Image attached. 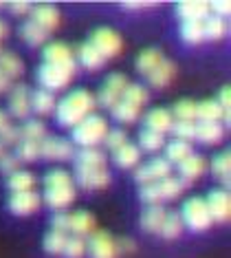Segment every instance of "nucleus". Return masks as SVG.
I'll return each instance as SVG.
<instances>
[{
    "label": "nucleus",
    "mask_w": 231,
    "mask_h": 258,
    "mask_svg": "<svg viewBox=\"0 0 231 258\" xmlns=\"http://www.w3.org/2000/svg\"><path fill=\"white\" fill-rule=\"evenodd\" d=\"M40 199H44V203L49 205L51 210H57V212L68 208V205L75 201L73 174L62 168L49 170V172L44 174V195Z\"/></svg>",
    "instance_id": "obj_1"
},
{
    "label": "nucleus",
    "mask_w": 231,
    "mask_h": 258,
    "mask_svg": "<svg viewBox=\"0 0 231 258\" xmlns=\"http://www.w3.org/2000/svg\"><path fill=\"white\" fill-rule=\"evenodd\" d=\"M95 97L93 93H88L86 89H77L73 93H68L66 97H62L55 104V119L60 126L73 128L82 119H86L88 115H93L95 110Z\"/></svg>",
    "instance_id": "obj_2"
},
{
    "label": "nucleus",
    "mask_w": 231,
    "mask_h": 258,
    "mask_svg": "<svg viewBox=\"0 0 231 258\" xmlns=\"http://www.w3.org/2000/svg\"><path fill=\"white\" fill-rule=\"evenodd\" d=\"M70 131H73V142L70 144L80 146V148H95V146L104 142L106 133H108V121L102 115L93 113L86 119H82L77 126H73Z\"/></svg>",
    "instance_id": "obj_3"
},
{
    "label": "nucleus",
    "mask_w": 231,
    "mask_h": 258,
    "mask_svg": "<svg viewBox=\"0 0 231 258\" xmlns=\"http://www.w3.org/2000/svg\"><path fill=\"white\" fill-rule=\"evenodd\" d=\"M189 183L183 181L181 177H165L157 183H150V185H143L141 187V199L147 203V205H163L176 199L179 195H183Z\"/></svg>",
    "instance_id": "obj_4"
},
{
    "label": "nucleus",
    "mask_w": 231,
    "mask_h": 258,
    "mask_svg": "<svg viewBox=\"0 0 231 258\" xmlns=\"http://www.w3.org/2000/svg\"><path fill=\"white\" fill-rule=\"evenodd\" d=\"M179 216H181L183 225H187L189 230H194V232H205L207 227L214 223L209 216V210H207L205 199H200V197L187 199V201L183 203V210Z\"/></svg>",
    "instance_id": "obj_5"
},
{
    "label": "nucleus",
    "mask_w": 231,
    "mask_h": 258,
    "mask_svg": "<svg viewBox=\"0 0 231 258\" xmlns=\"http://www.w3.org/2000/svg\"><path fill=\"white\" fill-rule=\"evenodd\" d=\"M73 75L75 73H70L66 71V69H60V67H53V64H40V69H38V73H35V78H38L40 82V89H44V91H62V89H66V86L70 84V80H73Z\"/></svg>",
    "instance_id": "obj_6"
},
{
    "label": "nucleus",
    "mask_w": 231,
    "mask_h": 258,
    "mask_svg": "<svg viewBox=\"0 0 231 258\" xmlns=\"http://www.w3.org/2000/svg\"><path fill=\"white\" fill-rule=\"evenodd\" d=\"M75 181L84 190H102L110 183L108 166H75Z\"/></svg>",
    "instance_id": "obj_7"
},
{
    "label": "nucleus",
    "mask_w": 231,
    "mask_h": 258,
    "mask_svg": "<svg viewBox=\"0 0 231 258\" xmlns=\"http://www.w3.org/2000/svg\"><path fill=\"white\" fill-rule=\"evenodd\" d=\"M172 172V163L165 159V157H154V159L145 161V163H139L137 170H134V179L143 185H150V183H157L165 177H170Z\"/></svg>",
    "instance_id": "obj_8"
},
{
    "label": "nucleus",
    "mask_w": 231,
    "mask_h": 258,
    "mask_svg": "<svg viewBox=\"0 0 231 258\" xmlns=\"http://www.w3.org/2000/svg\"><path fill=\"white\" fill-rule=\"evenodd\" d=\"M88 42H91L95 49L99 51V55H102L104 60H108V57H115L121 51V44H123L119 33H117L115 29H108V27L97 29Z\"/></svg>",
    "instance_id": "obj_9"
},
{
    "label": "nucleus",
    "mask_w": 231,
    "mask_h": 258,
    "mask_svg": "<svg viewBox=\"0 0 231 258\" xmlns=\"http://www.w3.org/2000/svg\"><path fill=\"white\" fill-rule=\"evenodd\" d=\"M40 157L44 159H55V161H66L75 157V148L68 139L62 137H44L40 142Z\"/></svg>",
    "instance_id": "obj_10"
},
{
    "label": "nucleus",
    "mask_w": 231,
    "mask_h": 258,
    "mask_svg": "<svg viewBox=\"0 0 231 258\" xmlns=\"http://www.w3.org/2000/svg\"><path fill=\"white\" fill-rule=\"evenodd\" d=\"M44 62L46 64H53V67L66 69V71H70V73L77 71V62H75L73 51H70L64 42H51V44H46L44 46Z\"/></svg>",
    "instance_id": "obj_11"
},
{
    "label": "nucleus",
    "mask_w": 231,
    "mask_h": 258,
    "mask_svg": "<svg viewBox=\"0 0 231 258\" xmlns=\"http://www.w3.org/2000/svg\"><path fill=\"white\" fill-rule=\"evenodd\" d=\"M128 84L130 82L126 80V75H121V73L108 75V80L104 82L102 91H99V104L106 106V108H112L121 99V95H123V91H126Z\"/></svg>",
    "instance_id": "obj_12"
},
{
    "label": "nucleus",
    "mask_w": 231,
    "mask_h": 258,
    "mask_svg": "<svg viewBox=\"0 0 231 258\" xmlns=\"http://www.w3.org/2000/svg\"><path fill=\"white\" fill-rule=\"evenodd\" d=\"M207 210H209L211 221L216 223H224L231 214V197L224 187H218V190H211L205 199Z\"/></svg>",
    "instance_id": "obj_13"
},
{
    "label": "nucleus",
    "mask_w": 231,
    "mask_h": 258,
    "mask_svg": "<svg viewBox=\"0 0 231 258\" xmlns=\"http://www.w3.org/2000/svg\"><path fill=\"white\" fill-rule=\"evenodd\" d=\"M9 113L14 117H25L31 113V91L25 84H18L9 89Z\"/></svg>",
    "instance_id": "obj_14"
},
{
    "label": "nucleus",
    "mask_w": 231,
    "mask_h": 258,
    "mask_svg": "<svg viewBox=\"0 0 231 258\" xmlns=\"http://www.w3.org/2000/svg\"><path fill=\"white\" fill-rule=\"evenodd\" d=\"M86 251L91 254V258H115L117 256V243L110 234L97 232L91 236V240H88Z\"/></svg>",
    "instance_id": "obj_15"
},
{
    "label": "nucleus",
    "mask_w": 231,
    "mask_h": 258,
    "mask_svg": "<svg viewBox=\"0 0 231 258\" xmlns=\"http://www.w3.org/2000/svg\"><path fill=\"white\" fill-rule=\"evenodd\" d=\"M40 195L33 190L29 192H14V195L9 197V210L18 216H27V214H33L35 210L40 208Z\"/></svg>",
    "instance_id": "obj_16"
},
{
    "label": "nucleus",
    "mask_w": 231,
    "mask_h": 258,
    "mask_svg": "<svg viewBox=\"0 0 231 258\" xmlns=\"http://www.w3.org/2000/svg\"><path fill=\"white\" fill-rule=\"evenodd\" d=\"M31 22H35L40 29H44L46 33H51L53 29L60 25V14H57L55 7L51 5H38V7H31Z\"/></svg>",
    "instance_id": "obj_17"
},
{
    "label": "nucleus",
    "mask_w": 231,
    "mask_h": 258,
    "mask_svg": "<svg viewBox=\"0 0 231 258\" xmlns=\"http://www.w3.org/2000/svg\"><path fill=\"white\" fill-rule=\"evenodd\" d=\"M196 119L198 121H220L224 128L229 124V115L222 113V108L218 106L216 99H205V102L196 104Z\"/></svg>",
    "instance_id": "obj_18"
},
{
    "label": "nucleus",
    "mask_w": 231,
    "mask_h": 258,
    "mask_svg": "<svg viewBox=\"0 0 231 258\" xmlns=\"http://www.w3.org/2000/svg\"><path fill=\"white\" fill-rule=\"evenodd\" d=\"M205 170H207L205 157L203 155H194V152L179 163V174H181L183 181H187V183H192L194 179H198Z\"/></svg>",
    "instance_id": "obj_19"
},
{
    "label": "nucleus",
    "mask_w": 231,
    "mask_h": 258,
    "mask_svg": "<svg viewBox=\"0 0 231 258\" xmlns=\"http://www.w3.org/2000/svg\"><path fill=\"white\" fill-rule=\"evenodd\" d=\"M224 135V126L220 121H198L194 126V139L200 144H218Z\"/></svg>",
    "instance_id": "obj_20"
},
{
    "label": "nucleus",
    "mask_w": 231,
    "mask_h": 258,
    "mask_svg": "<svg viewBox=\"0 0 231 258\" xmlns=\"http://www.w3.org/2000/svg\"><path fill=\"white\" fill-rule=\"evenodd\" d=\"M172 124H174V117L168 108H152L150 113L145 115V128L147 131H154V133H170L172 131Z\"/></svg>",
    "instance_id": "obj_21"
},
{
    "label": "nucleus",
    "mask_w": 231,
    "mask_h": 258,
    "mask_svg": "<svg viewBox=\"0 0 231 258\" xmlns=\"http://www.w3.org/2000/svg\"><path fill=\"white\" fill-rule=\"evenodd\" d=\"M176 14L185 20H205L209 16V3L205 0H185V3H179L176 7Z\"/></svg>",
    "instance_id": "obj_22"
},
{
    "label": "nucleus",
    "mask_w": 231,
    "mask_h": 258,
    "mask_svg": "<svg viewBox=\"0 0 231 258\" xmlns=\"http://www.w3.org/2000/svg\"><path fill=\"white\" fill-rule=\"evenodd\" d=\"M112 159H115V163L119 168H137L141 163V150L137 144H123L121 148H117L115 152H112Z\"/></svg>",
    "instance_id": "obj_23"
},
{
    "label": "nucleus",
    "mask_w": 231,
    "mask_h": 258,
    "mask_svg": "<svg viewBox=\"0 0 231 258\" xmlns=\"http://www.w3.org/2000/svg\"><path fill=\"white\" fill-rule=\"evenodd\" d=\"M174 64H172L170 60H163L157 64V67L152 69L150 75H145L147 82H150V86H154V89H163V86H168L172 80H174Z\"/></svg>",
    "instance_id": "obj_24"
},
{
    "label": "nucleus",
    "mask_w": 231,
    "mask_h": 258,
    "mask_svg": "<svg viewBox=\"0 0 231 258\" xmlns=\"http://www.w3.org/2000/svg\"><path fill=\"white\" fill-rule=\"evenodd\" d=\"M93 227H95L93 214L84 212V210L68 214V232H73V236H82V238H84L86 234L93 232Z\"/></svg>",
    "instance_id": "obj_25"
},
{
    "label": "nucleus",
    "mask_w": 231,
    "mask_h": 258,
    "mask_svg": "<svg viewBox=\"0 0 231 258\" xmlns=\"http://www.w3.org/2000/svg\"><path fill=\"white\" fill-rule=\"evenodd\" d=\"M77 60H80V64L84 69H88V71H97V69H102L104 62H106L91 42L80 44V49H77Z\"/></svg>",
    "instance_id": "obj_26"
},
{
    "label": "nucleus",
    "mask_w": 231,
    "mask_h": 258,
    "mask_svg": "<svg viewBox=\"0 0 231 258\" xmlns=\"http://www.w3.org/2000/svg\"><path fill=\"white\" fill-rule=\"evenodd\" d=\"M31 110L38 115H51L55 110V97H53V93L44 89L31 91Z\"/></svg>",
    "instance_id": "obj_27"
},
{
    "label": "nucleus",
    "mask_w": 231,
    "mask_h": 258,
    "mask_svg": "<svg viewBox=\"0 0 231 258\" xmlns=\"http://www.w3.org/2000/svg\"><path fill=\"white\" fill-rule=\"evenodd\" d=\"M7 185H9L11 195H14V192H29V190H33V185H35V177L29 170H16V172L9 174Z\"/></svg>",
    "instance_id": "obj_28"
},
{
    "label": "nucleus",
    "mask_w": 231,
    "mask_h": 258,
    "mask_svg": "<svg viewBox=\"0 0 231 258\" xmlns=\"http://www.w3.org/2000/svg\"><path fill=\"white\" fill-rule=\"evenodd\" d=\"M163 219H165L163 205H150V208L141 214V227H143L145 232L157 234L159 227H161V223H163Z\"/></svg>",
    "instance_id": "obj_29"
},
{
    "label": "nucleus",
    "mask_w": 231,
    "mask_h": 258,
    "mask_svg": "<svg viewBox=\"0 0 231 258\" xmlns=\"http://www.w3.org/2000/svg\"><path fill=\"white\" fill-rule=\"evenodd\" d=\"M159 234L168 240L181 236L183 234V221H181L179 212H165V219L161 223V227H159Z\"/></svg>",
    "instance_id": "obj_30"
},
{
    "label": "nucleus",
    "mask_w": 231,
    "mask_h": 258,
    "mask_svg": "<svg viewBox=\"0 0 231 258\" xmlns=\"http://www.w3.org/2000/svg\"><path fill=\"white\" fill-rule=\"evenodd\" d=\"M211 170H214V174L222 181L224 187L231 183V155L227 150H222L220 155L214 157V161H211Z\"/></svg>",
    "instance_id": "obj_31"
},
{
    "label": "nucleus",
    "mask_w": 231,
    "mask_h": 258,
    "mask_svg": "<svg viewBox=\"0 0 231 258\" xmlns=\"http://www.w3.org/2000/svg\"><path fill=\"white\" fill-rule=\"evenodd\" d=\"M110 113H112V119H117L119 124H132V121L139 119L141 108H137V106H132V104L121 102V99H119V102L110 108Z\"/></svg>",
    "instance_id": "obj_32"
},
{
    "label": "nucleus",
    "mask_w": 231,
    "mask_h": 258,
    "mask_svg": "<svg viewBox=\"0 0 231 258\" xmlns=\"http://www.w3.org/2000/svg\"><path fill=\"white\" fill-rule=\"evenodd\" d=\"M20 36H22V40H25L29 46H40V44H44V42H46L49 33H46L44 29H40L38 25H35V22L27 20L25 25L20 27Z\"/></svg>",
    "instance_id": "obj_33"
},
{
    "label": "nucleus",
    "mask_w": 231,
    "mask_h": 258,
    "mask_svg": "<svg viewBox=\"0 0 231 258\" xmlns=\"http://www.w3.org/2000/svg\"><path fill=\"white\" fill-rule=\"evenodd\" d=\"M181 36L187 44H200L205 42V31H203V20H185L181 25Z\"/></svg>",
    "instance_id": "obj_34"
},
{
    "label": "nucleus",
    "mask_w": 231,
    "mask_h": 258,
    "mask_svg": "<svg viewBox=\"0 0 231 258\" xmlns=\"http://www.w3.org/2000/svg\"><path fill=\"white\" fill-rule=\"evenodd\" d=\"M203 31H205V40H222L224 33H227V22L218 16H207L203 20Z\"/></svg>",
    "instance_id": "obj_35"
},
{
    "label": "nucleus",
    "mask_w": 231,
    "mask_h": 258,
    "mask_svg": "<svg viewBox=\"0 0 231 258\" xmlns=\"http://www.w3.org/2000/svg\"><path fill=\"white\" fill-rule=\"evenodd\" d=\"M189 155H192V146H189L187 142L172 139L170 144H165V159H168L170 163H176V166H179V163Z\"/></svg>",
    "instance_id": "obj_36"
},
{
    "label": "nucleus",
    "mask_w": 231,
    "mask_h": 258,
    "mask_svg": "<svg viewBox=\"0 0 231 258\" xmlns=\"http://www.w3.org/2000/svg\"><path fill=\"white\" fill-rule=\"evenodd\" d=\"M0 71L7 75L9 80H14V78H20L22 71H25V67H22V62L18 55L9 53V51H3V53H0Z\"/></svg>",
    "instance_id": "obj_37"
},
{
    "label": "nucleus",
    "mask_w": 231,
    "mask_h": 258,
    "mask_svg": "<svg viewBox=\"0 0 231 258\" xmlns=\"http://www.w3.org/2000/svg\"><path fill=\"white\" fill-rule=\"evenodd\" d=\"M161 60H163V55H161V51H159V49H145V51H141L139 57H137V71L141 75H150L152 69L157 67Z\"/></svg>",
    "instance_id": "obj_38"
},
{
    "label": "nucleus",
    "mask_w": 231,
    "mask_h": 258,
    "mask_svg": "<svg viewBox=\"0 0 231 258\" xmlns=\"http://www.w3.org/2000/svg\"><path fill=\"white\" fill-rule=\"evenodd\" d=\"M73 159L75 166H102V163H106V155L97 148H80Z\"/></svg>",
    "instance_id": "obj_39"
},
{
    "label": "nucleus",
    "mask_w": 231,
    "mask_h": 258,
    "mask_svg": "<svg viewBox=\"0 0 231 258\" xmlns=\"http://www.w3.org/2000/svg\"><path fill=\"white\" fill-rule=\"evenodd\" d=\"M165 146V137L161 133H154V131H147L143 128L139 135V150H147V152H157Z\"/></svg>",
    "instance_id": "obj_40"
},
{
    "label": "nucleus",
    "mask_w": 231,
    "mask_h": 258,
    "mask_svg": "<svg viewBox=\"0 0 231 258\" xmlns=\"http://www.w3.org/2000/svg\"><path fill=\"white\" fill-rule=\"evenodd\" d=\"M66 238H68V234L49 230L46 232V236H44V249L49 251L51 256H62L64 254V245H66Z\"/></svg>",
    "instance_id": "obj_41"
},
{
    "label": "nucleus",
    "mask_w": 231,
    "mask_h": 258,
    "mask_svg": "<svg viewBox=\"0 0 231 258\" xmlns=\"http://www.w3.org/2000/svg\"><path fill=\"white\" fill-rule=\"evenodd\" d=\"M16 157L18 161H33L40 157V142H29V139H20L16 144Z\"/></svg>",
    "instance_id": "obj_42"
},
{
    "label": "nucleus",
    "mask_w": 231,
    "mask_h": 258,
    "mask_svg": "<svg viewBox=\"0 0 231 258\" xmlns=\"http://www.w3.org/2000/svg\"><path fill=\"white\" fill-rule=\"evenodd\" d=\"M121 102H128V104H132V106L141 108L147 102V91L141 84H128L121 95Z\"/></svg>",
    "instance_id": "obj_43"
},
{
    "label": "nucleus",
    "mask_w": 231,
    "mask_h": 258,
    "mask_svg": "<svg viewBox=\"0 0 231 258\" xmlns=\"http://www.w3.org/2000/svg\"><path fill=\"white\" fill-rule=\"evenodd\" d=\"M46 137V128L42 121L38 119H29L25 126L20 128V139H29V142H42Z\"/></svg>",
    "instance_id": "obj_44"
},
{
    "label": "nucleus",
    "mask_w": 231,
    "mask_h": 258,
    "mask_svg": "<svg viewBox=\"0 0 231 258\" xmlns=\"http://www.w3.org/2000/svg\"><path fill=\"white\" fill-rule=\"evenodd\" d=\"M176 121H194L196 119V102H192V99H181V102H176L174 106V115Z\"/></svg>",
    "instance_id": "obj_45"
},
{
    "label": "nucleus",
    "mask_w": 231,
    "mask_h": 258,
    "mask_svg": "<svg viewBox=\"0 0 231 258\" xmlns=\"http://www.w3.org/2000/svg\"><path fill=\"white\" fill-rule=\"evenodd\" d=\"M86 254V240L82 236H68L66 245H64V254L66 258H82Z\"/></svg>",
    "instance_id": "obj_46"
},
{
    "label": "nucleus",
    "mask_w": 231,
    "mask_h": 258,
    "mask_svg": "<svg viewBox=\"0 0 231 258\" xmlns=\"http://www.w3.org/2000/svg\"><path fill=\"white\" fill-rule=\"evenodd\" d=\"M194 126H196V121H176L172 124V131L174 133V139H179V142H192L194 139Z\"/></svg>",
    "instance_id": "obj_47"
},
{
    "label": "nucleus",
    "mask_w": 231,
    "mask_h": 258,
    "mask_svg": "<svg viewBox=\"0 0 231 258\" xmlns=\"http://www.w3.org/2000/svg\"><path fill=\"white\" fill-rule=\"evenodd\" d=\"M104 144L108 146V150L115 152L117 148H121L123 144H128V135H126V131H121V128H112V131L106 133Z\"/></svg>",
    "instance_id": "obj_48"
},
{
    "label": "nucleus",
    "mask_w": 231,
    "mask_h": 258,
    "mask_svg": "<svg viewBox=\"0 0 231 258\" xmlns=\"http://www.w3.org/2000/svg\"><path fill=\"white\" fill-rule=\"evenodd\" d=\"M16 170H20V161H18L16 155H7V152H3L0 155V172H16Z\"/></svg>",
    "instance_id": "obj_49"
},
{
    "label": "nucleus",
    "mask_w": 231,
    "mask_h": 258,
    "mask_svg": "<svg viewBox=\"0 0 231 258\" xmlns=\"http://www.w3.org/2000/svg\"><path fill=\"white\" fill-rule=\"evenodd\" d=\"M209 14L211 16H218V18H227L231 14V3L227 0H218V3H209Z\"/></svg>",
    "instance_id": "obj_50"
},
{
    "label": "nucleus",
    "mask_w": 231,
    "mask_h": 258,
    "mask_svg": "<svg viewBox=\"0 0 231 258\" xmlns=\"http://www.w3.org/2000/svg\"><path fill=\"white\" fill-rule=\"evenodd\" d=\"M51 230L68 234V214H66V212H57V214L51 219Z\"/></svg>",
    "instance_id": "obj_51"
},
{
    "label": "nucleus",
    "mask_w": 231,
    "mask_h": 258,
    "mask_svg": "<svg viewBox=\"0 0 231 258\" xmlns=\"http://www.w3.org/2000/svg\"><path fill=\"white\" fill-rule=\"evenodd\" d=\"M218 106L222 108V113H227L229 115V110H231V89L229 86H224V89L220 91V95H218Z\"/></svg>",
    "instance_id": "obj_52"
},
{
    "label": "nucleus",
    "mask_w": 231,
    "mask_h": 258,
    "mask_svg": "<svg viewBox=\"0 0 231 258\" xmlns=\"http://www.w3.org/2000/svg\"><path fill=\"white\" fill-rule=\"evenodd\" d=\"M9 9L14 11V14H29V11H31V3H25V0H20V3H9Z\"/></svg>",
    "instance_id": "obj_53"
},
{
    "label": "nucleus",
    "mask_w": 231,
    "mask_h": 258,
    "mask_svg": "<svg viewBox=\"0 0 231 258\" xmlns=\"http://www.w3.org/2000/svg\"><path fill=\"white\" fill-rule=\"evenodd\" d=\"M117 243V254H119V251H132L134 249V243L130 238H121V240H115Z\"/></svg>",
    "instance_id": "obj_54"
},
{
    "label": "nucleus",
    "mask_w": 231,
    "mask_h": 258,
    "mask_svg": "<svg viewBox=\"0 0 231 258\" xmlns=\"http://www.w3.org/2000/svg\"><path fill=\"white\" fill-rule=\"evenodd\" d=\"M14 126L11 124V119H9V115L5 113V110H0V135H3L5 131H9V128Z\"/></svg>",
    "instance_id": "obj_55"
},
{
    "label": "nucleus",
    "mask_w": 231,
    "mask_h": 258,
    "mask_svg": "<svg viewBox=\"0 0 231 258\" xmlns=\"http://www.w3.org/2000/svg\"><path fill=\"white\" fill-rule=\"evenodd\" d=\"M9 89H11V80L3 71H0V93H7Z\"/></svg>",
    "instance_id": "obj_56"
},
{
    "label": "nucleus",
    "mask_w": 231,
    "mask_h": 258,
    "mask_svg": "<svg viewBox=\"0 0 231 258\" xmlns=\"http://www.w3.org/2000/svg\"><path fill=\"white\" fill-rule=\"evenodd\" d=\"M154 3H123L126 9H143V7H152Z\"/></svg>",
    "instance_id": "obj_57"
},
{
    "label": "nucleus",
    "mask_w": 231,
    "mask_h": 258,
    "mask_svg": "<svg viewBox=\"0 0 231 258\" xmlns=\"http://www.w3.org/2000/svg\"><path fill=\"white\" fill-rule=\"evenodd\" d=\"M5 36H7V25H5L3 20H0V40H3Z\"/></svg>",
    "instance_id": "obj_58"
},
{
    "label": "nucleus",
    "mask_w": 231,
    "mask_h": 258,
    "mask_svg": "<svg viewBox=\"0 0 231 258\" xmlns=\"http://www.w3.org/2000/svg\"><path fill=\"white\" fill-rule=\"evenodd\" d=\"M3 152H5V148H3V146H0V155H3Z\"/></svg>",
    "instance_id": "obj_59"
}]
</instances>
